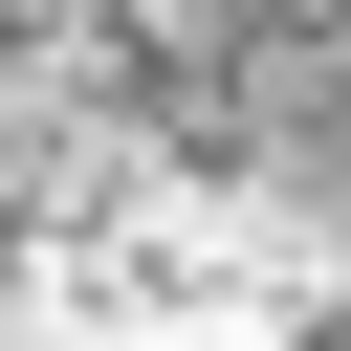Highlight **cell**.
<instances>
[{
    "mask_svg": "<svg viewBox=\"0 0 351 351\" xmlns=\"http://www.w3.org/2000/svg\"><path fill=\"white\" fill-rule=\"evenodd\" d=\"M44 351H351V0H22Z\"/></svg>",
    "mask_w": 351,
    "mask_h": 351,
    "instance_id": "obj_1",
    "label": "cell"
}]
</instances>
